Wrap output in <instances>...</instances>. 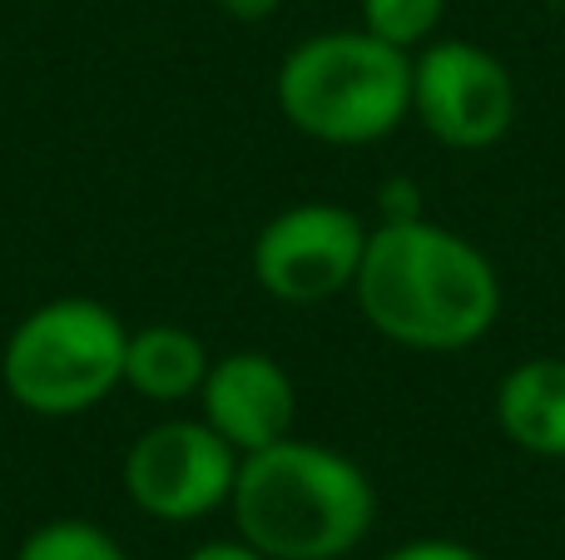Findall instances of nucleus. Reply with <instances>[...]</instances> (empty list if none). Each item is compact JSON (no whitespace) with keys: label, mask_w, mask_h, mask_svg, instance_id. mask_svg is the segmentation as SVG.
I'll return each mask as SVG.
<instances>
[{"label":"nucleus","mask_w":565,"mask_h":560,"mask_svg":"<svg viewBox=\"0 0 565 560\" xmlns=\"http://www.w3.org/2000/svg\"><path fill=\"white\" fill-rule=\"evenodd\" d=\"M362 323L402 353H467L501 317V273L481 244L437 218H382L367 234L358 283Z\"/></svg>","instance_id":"f257e3e1"},{"label":"nucleus","mask_w":565,"mask_h":560,"mask_svg":"<svg viewBox=\"0 0 565 560\" xmlns=\"http://www.w3.org/2000/svg\"><path fill=\"white\" fill-rule=\"evenodd\" d=\"M228 516L268 560H348L377 526V482L348 452L288 432L238 456Z\"/></svg>","instance_id":"f03ea898"},{"label":"nucleus","mask_w":565,"mask_h":560,"mask_svg":"<svg viewBox=\"0 0 565 560\" xmlns=\"http://www.w3.org/2000/svg\"><path fill=\"white\" fill-rule=\"evenodd\" d=\"M274 99L292 134L328 149H372L412 119V55L362 25L312 30L278 60Z\"/></svg>","instance_id":"7ed1b4c3"},{"label":"nucleus","mask_w":565,"mask_h":560,"mask_svg":"<svg viewBox=\"0 0 565 560\" xmlns=\"http://www.w3.org/2000/svg\"><path fill=\"white\" fill-rule=\"evenodd\" d=\"M129 327L109 303L60 293L15 317L0 343V387L25 417L75 422L125 387Z\"/></svg>","instance_id":"20e7f679"},{"label":"nucleus","mask_w":565,"mask_h":560,"mask_svg":"<svg viewBox=\"0 0 565 560\" xmlns=\"http://www.w3.org/2000/svg\"><path fill=\"white\" fill-rule=\"evenodd\" d=\"M521 89L507 60L461 35L412 50V119L451 154H487L516 129Z\"/></svg>","instance_id":"39448f33"},{"label":"nucleus","mask_w":565,"mask_h":560,"mask_svg":"<svg viewBox=\"0 0 565 560\" xmlns=\"http://www.w3.org/2000/svg\"><path fill=\"white\" fill-rule=\"evenodd\" d=\"M372 224L338 198H298L254 234V283L282 308H318L352 293Z\"/></svg>","instance_id":"423d86ee"},{"label":"nucleus","mask_w":565,"mask_h":560,"mask_svg":"<svg viewBox=\"0 0 565 560\" xmlns=\"http://www.w3.org/2000/svg\"><path fill=\"white\" fill-rule=\"evenodd\" d=\"M238 452L204 417H164L125 446L119 486L129 506L159 526H194L228 511Z\"/></svg>","instance_id":"0eeeda50"},{"label":"nucleus","mask_w":565,"mask_h":560,"mask_svg":"<svg viewBox=\"0 0 565 560\" xmlns=\"http://www.w3.org/2000/svg\"><path fill=\"white\" fill-rule=\"evenodd\" d=\"M194 402L199 417L238 456L282 442L298 422V387H292L288 367L264 347H234V353L214 357Z\"/></svg>","instance_id":"6e6552de"},{"label":"nucleus","mask_w":565,"mask_h":560,"mask_svg":"<svg viewBox=\"0 0 565 560\" xmlns=\"http://www.w3.org/2000/svg\"><path fill=\"white\" fill-rule=\"evenodd\" d=\"M497 432L536 462H565V357H526L497 383Z\"/></svg>","instance_id":"1a4fd4ad"},{"label":"nucleus","mask_w":565,"mask_h":560,"mask_svg":"<svg viewBox=\"0 0 565 560\" xmlns=\"http://www.w3.org/2000/svg\"><path fill=\"white\" fill-rule=\"evenodd\" d=\"M209 343L184 323H145L129 327L125 343V387L154 407L194 402L209 377Z\"/></svg>","instance_id":"9d476101"},{"label":"nucleus","mask_w":565,"mask_h":560,"mask_svg":"<svg viewBox=\"0 0 565 560\" xmlns=\"http://www.w3.org/2000/svg\"><path fill=\"white\" fill-rule=\"evenodd\" d=\"M15 560H129V551L105 531L99 521L85 516H50L35 531H25Z\"/></svg>","instance_id":"9b49d317"},{"label":"nucleus","mask_w":565,"mask_h":560,"mask_svg":"<svg viewBox=\"0 0 565 560\" xmlns=\"http://www.w3.org/2000/svg\"><path fill=\"white\" fill-rule=\"evenodd\" d=\"M451 0H358V25L397 50H422L441 35Z\"/></svg>","instance_id":"f8f14e48"},{"label":"nucleus","mask_w":565,"mask_h":560,"mask_svg":"<svg viewBox=\"0 0 565 560\" xmlns=\"http://www.w3.org/2000/svg\"><path fill=\"white\" fill-rule=\"evenodd\" d=\"M382 560H487V556L467 541H451V536H417V541L392 546Z\"/></svg>","instance_id":"ddd939ff"},{"label":"nucleus","mask_w":565,"mask_h":560,"mask_svg":"<svg viewBox=\"0 0 565 560\" xmlns=\"http://www.w3.org/2000/svg\"><path fill=\"white\" fill-rule=\"evenodd\" d=\"M184 560H268V556L254 551V546H248L244 536L234 531V536H214V541H199Z\"/></svg>","instance_id":"4468645a"},{"label":"nucleus","mask_w":565,"mask_h":560,"mask_svg":"<svg viewBox=\"0 0 565 560\" xmlns=\"http://www.w3.org/2000/svg\"><path fill=\"white\" fill-rule=\"evenodd\" d=\"M377 204H382V218H417L422 214V194L412 179H392L377 194Z\"/></svg>","instance_id":"2eb2a0df"},{"label":"nucleus","mask_w":565,"mask_h":560,"mask_svg":"<svg viewBox=\"0 0 565 560\" xmlns=\"http://www.w3.org/2000/svg\"><path fill=\"white\" fill-rule=\"evenodd\" d=\"M218 10L234 25H264V20H274L282 10V0H218Z\"/></svg>","instance_id":"dca6fc26"}]
</instances>
